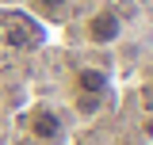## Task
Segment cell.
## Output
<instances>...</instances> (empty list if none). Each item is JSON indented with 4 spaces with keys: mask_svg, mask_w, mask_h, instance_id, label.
I'll use <instances>...</instances> for the list:
<instances>
[{
    "mask_svg": "<svg viewBox=\"0 0 153 145\" xmlns=\"http://www.w3.org/2000/svg\"><path fill=\"white\" fill-rule=\"evenodd\" d=\"M27 134H31L38 145H61L65 141V122H61V115H57L54 107L38 103V107L27 115Z\"/></svg>",
    "mask_w": 153,
    "mask_h": 145,
    "instance_id": "1",
    "label": "cell"
},
{
    "mask_svg": "<svg viewBox=\"0 0 153 145\" xmlns=\"http://www.w3.org/2000/svg\"><path fill=\"white\" fill-rule=\"evenodd\" d=\"M4 42L12 50H35L42 42V27H38L31 16H4V27H0Z\"/></svg>",
    "mask_w": 153,
    "mask_h": 145,
    "instance_id": "2",
    "label": "cell"
},
{
    "mask_svg": "<svg viewBox=\"0 0 153 145\" xmlns=\"http://www.w3.org/2000/svg\"><path fill=\"white\" fill-rule=\"evenodd\" d=\"M84 35H88L92 46H111L115 38L123 35L119 12H115V8H96L92 16H88V23H84Z\"/></svg>",
    "mask_w": 153,
    "mask_h": 145,
    "instance_id": "3",
    "label": "cell"
},
{
    "mask_svg": "<svg viewBox=\"0 0 153 145\" xmlns=\"http://www.w3.org/2000/svg\"><path fill=\"white\" fill-rule=\"evenodd\" d=\"M73 84H76V95H107V72L103 69H96V65H80L73 76Z\"/></svg>",
    "mask_w": 153,
    "mask_h": 145,
    "instance_id": "4",
    "label": "cell"
},
{
    "mask_svg": "<svg viewBox=\"0 0 153 145\" xmlns=\"http://www.w3.org/2000/svg\"><path fill=\"white\" fill-rule=\"evenodd\" d=\"M69 4H73V0H35V8L42 12V16H61Z\"/></svg>",
    "mask_w": 153,
    "mask_h": 145,
    "instance_id": "5",
    "label": "cell"
},
{
    "mask_svg": "<svg viewBox=\"0 0 153 145\" xmlns=\"http://www.w3.org/2000/svg\"><path fill=\"white\" fill-rule=\"evenodd\" d=\"M100 103H103V95H76V111L80 115H96Z\"/></svg>",
    "mask_w": 153,
    "mask_h": 145,
    "instance_id": "6",
    "label": "cell"
}]
</instances>
